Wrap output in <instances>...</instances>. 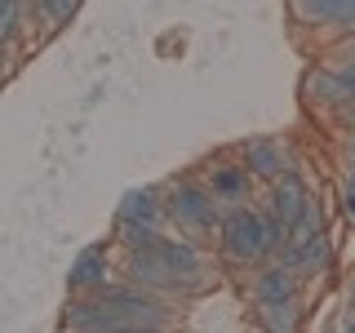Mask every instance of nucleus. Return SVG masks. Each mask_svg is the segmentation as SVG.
<instances>
[{
  "label": "nucleus",
  "mask_w": 355,
  "mask_h": 333,
  "mask_svg": "<svg viewBox=\"0 0 355 333\" xmlns=\"http://www.w3.org/2000/svg\"><path fill=\"white\" fill-rule=\"evenodd\" d=\"M111 275H116V249H111V244H85V249L76 253L71 271H67V289H71V293H94Z\"/></svg>",
  "instance_id": "9"
},
{
  "label": "nucleus",
  "mask_w": 355,
  "mask_h": 333,
  "mask_svg": "<svg viewBox=\"0 0 355 333\" xmlns=\"http://www.w3.org/2000/svg\"><path fill=\"white\" fill-rule=\"evenodd\" d=\"M351 307H355V284H351Z\"/></svg>",
  "instance_id": "19"
},
{
  "label": "nucleus",
  "mask_w": 355,
  "mask_h": 333,
  "mask_svg": "<svg viewBox=\"0 0 355 333\" xmlns=\"http://www.w3.org/2000/svg\"><path fill=\"white\" fill-rule=\"evenodd\" d=\"M31 14H36L49 31H58L80 14V0H31Z\"/></svg>",
  "instance_id": "13"
},
{
  "label": "nucleus",
  "mask_w": 355,
  "mask_h": 333,
  "mask_svg": "<svg viewBox=\"0 0 355 333\" xmlns=\"http://www.w3.org/2000/svg\"><path fill=\"white\" fill-rule=\"evenodd\" d=\"M258 320H262V325L271 329V333H288V329L302 325V302L293 298V302H280V307H262V311H258Z\"/></svg>",
  "instance_id": "14"
},
{
  "label": "nucleus",
  "mask_w": 355,
  "mask_h": 333,
  "mask_svg": "<svg viewBox=\"0 0 355 333\" xmlns=\"http://www.w3.org/2000/svg\"><path fill=\"white\" fill-rule=\"evenodd\" d=\"M306 103L329 107V111H355V53H347L342 62L320 67L306 76Z\"/></svg>",
  "instance_id": "4"
},
{
  "label": "nucleus",
  "mask_w": 355,
  "mask_h": 333,
  "mask_svg": "<svg viewBox=\"0 0 355 333\" xmlns=\"http://www.w3.org/2000/svg\"><path fill=\"white\" fill-rule=\"evenodd\" d=\"M297 289H302V280H297L293 266H284L280 258H266V262H258V275H253V284H249V293H253V311L293 302Z\"/></svg>",
  "instance_id": "7"
},
{
  "label": "nucleus",
  "mask_w": 355,
  "mask_h": 333,
  "mask_svg": "<svg viewBox=\"0 0 355 333\" xmlns=\"http://www.w3.org/2000/svg\"><path fill=\"white\" fill-rule=\"evenodd\" d=\"M214 244H218L222 266H231V271H244V266L266 262L271 258V244H266V231H262V209H253V205L222 209Z\"/></svg>",
  "instance_id": "1"
},
{
  "label": "nucleus",
  "mask_w": 355,
  "mask_h": 333,
  "mask_svg": "<svg viewBox=\"0 0 355 333\" xmlns=\"http://www.w3.org/2000/svg\"><path fill=\"white\" fill-rule=\"evenodd\" d=\"M342 209H347V218L355 222V191H342Z\"/></svg>",
  "instance_id": "15"
},
{
  "label": "nucleus",
  "mask_w": 355,
  "mask_h": 333,
  "mask_svg": "<svg viewBox=\"0 0 355 333\" xmlns=\"http://www.w3.org/2000/svg\"><path fill=\"white\" fill-rule=\"evenodd\" d=\"M306 205H311V187L302 182V173H297V169L293 173H280L275 182H266V205L262 209H271V214L284 222V231L302 218Z\"/></svg>",
  "instance_id": "11"
},
{
  "label": "nucleus",
  "mask_w": 355,
  "mask_h": 333,
  "mask_svg": "<svg viewBox=\"0 0 355 333\" xmlns=\"http://www.w3.org/2000/svg\"><path fill=\"white\" fill-rule=\"evenodd\" d=\"M116 222H142V227H160L164 222V191L160 187H133L125 191L116 209Z\"/></svg>",
  "instance_id": "12"
},
{
  "label": "nucleus",
  "mask_w": 355,
  "mask_h": 333,
  "mask_svg": "<svg viewBox=\"0 0 355 333\" xmlns=\"http://www.w3.org/2000/svg\"><path fill=\"white\" fill-rule=\"evenodd\" d=\"M164 218H169L182 236L209 240L218 231L222 205L205 187V178H173V182L164 187Z\"/></svg>",
  "instance_id": "2"
},
{
  "label": "nucleus",
  "mask_w": 355,
  "mask_h": 333,
  "mask_svg": "<svg viewBox=\"0 0 355 333\" xmlns=\"http://www.w3.org/2000/svg\"><path fill=\"white\" fill-rule=\"evenodd\" d=\"M342 49H347V53H355V31H351V36H342Z\"/></svg>",
  "instance_id": "16"
},
{
  "label": "nucleus",
  "mask_w": 355,
  "mask_h": 333,
  "mask_svg": "<svg viewBox=\"0 0 355 333\" xmlns=\"http://www.w3.org/2000/svg\"><path fill=\"white\" fill-rule=\"evenodd\" d=\"M205 187L214 191V200H218L222 209L249 205V200H253V173L244 169L240 160H218V164H209V169H205Z\"/></svg>",
  "instance_id": "10"
},
{
  "label": "nucleus",
  "mask_w": 355,
  "mask_h": 333,
  "mask_svg": "<svg viewBox=\"0 0 355 333\" xmlns=\"http://www.w3.org/2000/svg\"><path fill=\"white\" fill-rule=\"evenodd\" d=\"M288 14L315 31H338V36L355 31V0H288Z\"/></svg>",
  "instance_id": "8"
},
{
  "label": "nucleus",
  "mask_w": 355,
  "mask_h": 333,
  "mask_svg": "<svg viewBox=\"0 0 355 333\" xmlns=\"http://www.w3.org/2000/svg\"><path fill=\"white\" fill-rule=\"evenodd\" d=\"M236 160L253 173V182H275L280 173L297 169V155L280 138H244L236 147Z\"/></svg>",
  "instance_id": "5"
},
{
  "label": "nucleus",
  "mask_w": 355,
  "mask_h": 333,
  "mask_svg": "<svg viewBox=\"0 0 355 333\" xmlns=\"http://www.w3.org/2000/svg\"><path fill=\"white\" fill-rule=\"evenodd\" d=\"M155 262L169 271V280L178 284V298H191V293H205L214 284L209 275V258H205V244L196 236H160L151 244Z\"/></svg>",
  "instance_id": "3"
},
{
  "label": "nucleus",
  "mask_w": 355,
  "mask_h": 333,
  "mask_svg": "<svg viewBox=\"0 0 355 333\" xmlns=\"http://www.w3.org/2000/svg\"><path fill=\"white\" fill-rule=\"evenodd\" d=\"M347 155H351V164H355V129H351V138H347Z\"/></svg>",
  "instance_id": "17"
},
{
  "label": "nucleus",
  "mask_w": 355,
  "mask_h": 333,
  "mask_svg": "<svg viewBox=\"0 0 355 333\" xmlns=\"http://www.w3.org/2000/svg\"><path fill=\"white\" fill-rule=\"evenodd\" d=\"M275 258L284 266H293L297 280H320L333 266V240H329V231H311L302 240H284L275 249Z\"/></svg>",
  "instance_id": "6"
},
{
  "label": "nucleus",
  "mask_w": 355,
  "mask_h": 333,
  "mask_svg": "<svg viewBox=\"0 0 355 333\" xmlns=\"http://www.w3.org/2000/svg\"><path fill=\"white\" fill-rule=\"evenodd\" d=\"M342 329H347V333H355V316H351V320H347V325H342Z\"/></svg>",
  "instance_id": "18"
}]
</instances>
